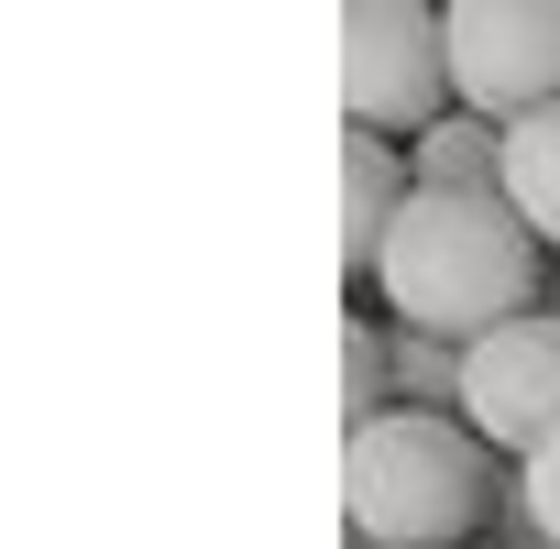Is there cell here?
Returning a JSON list of instances; mask_svg holds the SVG:
<instances>
[{
	"label": "cell",
	"instance_id": "cell-1",
	"mask_svg": "<svg viewBox=\"0 0 560 549\" xmlns=\"http://www.w3.org/2000/svg\"><path fill=\"white\" fill-rule=\"evenodd\" d=\"M374 297L396 330H429V341H483L527 308H549V253L527 242V220L505 198H407L396 242L374 253Z\"/></svg>",
	"mask_w": 560,
	"mask_h": 549
},
{
	"label": "cell",
	"instance_id": "cell-2",
	"mask_svg": "<svg viewBox=\"0 0 560 549\" xmlns=\"http://www.w3.org/2000/svg\"><path fill=\"white\" fill-rule=\"evenodd\" d=\"M341 516L363 549H472L494 516V451L462 418L385 407L341 440Z\"/></svg>",
	"mask_w": 560,
	"mask_h": 549
},
{
	"label": "cell",
	"instance_id": "cell-3",
	"mask_svg": "<svg viewBox=\"0 0 560 549\" xmlns=\"http://www.w3.org/2000/svg\"><path fill=\"white\" fill-rule=\"evenodd\" d=\"M341 110L374 143H418L451 100V23L418 0H352L341 12Z\"/></svg>",
	"mask_w": 560,
	"mask_h": 549
},
{
	"label": "cell",
	"instance_id": "cell-4",
	"mask_svg": "<svg viewBox=\"0 0 560 549\" xmlns=\"http://www.w3.org/2000/svg\"><path fill=\"white\" fill-rule=\"evenodd\" d=\"M451 100L483 121L560 110V0H451Z\"/></svg>",
	"mask_w": 560,
	"mask_h": 549
},
{
	"label": "cell",
	"instance_id": "cell-5",
	"mask_svg": "<svg viewBox=\"0 0 560 549\" xmlns=\"http://www.w3.org/2000/svg\"><path fill=\"white\" fill-rule=\"evenodd\" d=\"M462 429L483 451H516V462L538 440H560V319L549 308H527L462 352Z\"/></svg>",
	"mask_w": 560,
	"mask_h": 549
},
{
	"label": "cell",
	"instance_id": "cell-6",
	"mask_svg": "<svg viewBox=\"0 0 560 549\" xmlns=\"http://www.w3.org/2000/svg\"><path fill=\"white\" fill-rule=\"evenodd\" d=\"M418 176H407V143H374V132H341V253L374 274V253L396 242Z\"/></svg>",
	"mask_w": 560,
	"mask_h": 549
},
{
	"label": "cell",
	"instance_id": "cell-7",
	"mask_svg": "<svg viewBox=\"0 0 560 549\" xmlns=\"http://www.w3.org/2000/svg\"><path fill=\"white\" fill-rule=\"evenodd\" d=\"M407 176H418L429 198H494V187H505V121L440 110V121L407 143Z\"/></svg>",
	"mask_w": 560,
	"mask_h": 549
},
{
	"label": "cell",
	"instance_id": "cell-8",
	"mask_svg": "<svg viewBox=\"0 0 560 549\" xmlns=\"http://www.w3.org/2000/svg\"><path fill=\"white\" fill-rule=\"evenodd\" d=\"M494 198L527 220V242H538V253H560V110L505 121V187H494Z\"/></svg>",
	"mask_w": 560,
	"mask_h": 549
},
{
	"label": "cell",
	"instance_id": "cell-9",
	"mask_svg": "<svg viewBox=\"0 0 560 549\" xmlns=\"http://www.w3.org/2000/svg\"><path fill=\"white\" fill-rule=\"evenodd\" d=\"M385 352H396V407L462 418V341H429V330H385Z\"/></svg>",
	"mask_w": 560,
	"mask_h": 549
},
{
	"label": "cell",
	"instance_id": "cell-10",
	"mask_svg": "<svg viewBox=\"0 0 560 549\" xmlns=\"http://www.w3.org/2000/svg\"><path fill=\"white\" fill-rule=\"evenodd\" d=\"M516 516L538 527V549H560V440H538L516 462Z\"/></svg>",
	"mask_w": 560,
	"mask_h": 549
},
{
	"label": "cell",
	"instance_id": "cell-11",
	"mask_svg": "<svg viewBox=\"0 0 560 549\" xmlns=\"http://www.w3.org/2000/svg\"><path fill=\"white\" fill-rule=\"evenodd\" d=\"M549 319H560V264H549Z\"/></svg>",
	"mask_w": 560,
	"mask_h": 549
}]
</instances>
